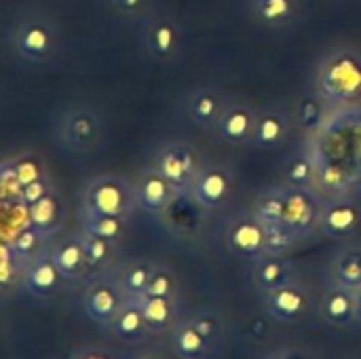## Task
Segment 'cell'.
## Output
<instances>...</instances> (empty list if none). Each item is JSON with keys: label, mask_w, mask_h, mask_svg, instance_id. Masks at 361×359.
Segmentation results:
<instances>
[{"label": "cell", "mask_w": 361, "mask_h": 359, "mask_svg": "<svg viewBox=\"0 0 361 359\" xmlns=\"http://www.w3.org/2000/svg\"><path fill=\"white\" fill-rule=\"evenodd\" d=\"M82 205H85V212L118 216V218L129 220L133 212L137 209L135 188L125 178L104 174V176L93 178L85 186Z\"/></svg>", "instance_id": "obj_1"}, {"label": "cell", "mask_w": 361, "mask_h": 359, "mask_svg": "<svg viewBox=\"0 0 361 359\" xmlns=\"http://www.w3.org/2000/svg\"><path fill=\"white\" fill-rule=\"evenodd\" d=\"M182 197H188L192 182L201 169V159L195 146L186 142H169L161 146L150 163Z\"/></svg>", "instance_id": "obj_2"}, {"label": "cell", "mask_w": 361, "mask_h": 359, "mask_svg": "<svg viewBox=\"0 0 361 359\" xmlns=\"http://www.w3.org/2000/svg\"><path fill=\"white\" fill-rule=\"evenodd\" d=\"M313 292L300 279H294L281 288L262 294L264 313L279 324H298L309 317L313 311Z\"/></svg>", "instance_id": "obj_3"}, {"label": "cell", "mask_w": 361, "mask_h": 359, "mask_svg": "<svg viewBox=\"0 0 361 359\" xmlns=\"http://www.w3.org/2000/svg\"><path fill=\"white\" fill-rule=\"evenodd\" d=\"M57 138L72 152H91L102 140V118L89 106H72L57 121Z\"/></svg>", "instance_id": "obj_4"}, {"label": "cell", "mask_w": 361, "mask_h": 359, "mask_svg": "<svg viewBox=\"0 0 361 359\" xmlns=\"http://www.w3.org/2000/svg\"><path fill=\"white\" fill-rule=\"evenodd\" d=\"M184 34L182 25L169 13L152 11L144 21V47L146 53L159 63H171L182 51Z\"/></svg>", "instance_id": "obj_5"}, {"label": "cell", "mask_w": 361, "mask_h": 359, "mask_svg": "<svg viewBox=\"0 0 361 359\" xmlns=\"http://www.w3.org/2000/svg\"><path fill=\"white\" fill-rule=\"evenodd\" d=\"M233 186H235V178L226 165L203 163L192 182L188 199L199 209L214 212V209H220L228 201V197L233 195Z\"/></svg>", "instance_id": "obj_6"}, {"label": "cell", "mask_w": 361, "mask_h": 359, "mask_svg": "<svg viewBox=\"0 0 361 359\" xmlns=\"http://www.w3.org/2000/svg\"><path fill=\"white\" fill-rule=\"evenodd\" d=\"M13 40L17 53L32 63H44L47 59H51L57 47L55 28L44 17H25L17 25Z\"/></svg>", "instance_id": "obj_7"}, {"label": "cell", "mask_w": 361, "mask_h": 359, "mask_svg": "<svg viewBox=\"0 0 361 359\" xmlns=\"http://www.w3.org/2000/svg\"><path fill=\"white\" fill-rule=\"evenodd\" d=\"M286 195V214L283 224L290 226L300 239L311 237L319 231V216H322V201L309 186H283Z\"/></svg>", "instance_id": "obj_8"}, {"label": "cell", "mask_w": 361, "mask_h": 359, "mask_svg": "<svg viewBox=\"0 0 361 359\" xmlns=\"http://www.w3.org/2000/svg\"><path fill=\"white\" fill-rule=\"evenodd\" d=\"M322 85L328 97H355L361 93V57L338 51L322 68Z\"/></svg>", "instance_id": "obj_9"}, {"label": "cell", "mask_w": 361, "mask_h": 359, "mask_svg": "<svg viewBox=\"0 0 361 359\" xmlns=\"http://www.w3.org/2000/svg\"><path fill=\"white\" fill-rule=\"evenodd\" d=\"M264 237H267L264 224L254 216V212L237 214L235 218H231L224 233L228 252L250 262L264 256Z\"/></svg>", "instance_id": "obj_10"}, {"label": "cell", "mask_w": 361, "mask_h": 359, "mask_svg": "<svg viewBox=\"0 0 361 359\" xmlns=\"http://www.w3.org/2000/svg\"><path fill=\"white\" fill-rule=\"evenodd\" d=\"M125 292L118 284V279L112 277H99L89 284V288L82 294V309L87 317L104 328L112 324L118 309L125 303Z\"/></svg>", "instance_id": "obj_11"}, {"label": "cell", "mask_w": 361, "mask_h": 359, "mask_svg": "<svg viewBox=\"0 0 361 359\" xmlns=\"http://www.w3.org/2000/svg\"><path fill=\"white\" fill-rule=\"evenodd\" d=\"M133 188H135L137 209L152 214V216H161V214L169 212L171 205L182 197L152 165L140 174Z\"/></svg>", "instance_id": "obj_12"}, {"label": "cell", "mask_w": 361, "mask_h": 359, "mask_svg": "<svg viewBox=\"0 0 361 359\" xmlns=\"http://www.w3.org/2000/svg\"><path fill=\"white\" fill-rule=\"evenodd\" d=\"M361 226V205L351 199H336L322 205L319 231L328 239H349Z\"/></svg>", "instance_id": "obj_13"}, {"label": "cell", "mask_w": 361, "mask_h": 359, "mask_svg": "<svg viewBox=\"0 0 361 359\" xmlns=\"http://www.w3.org/2000/svg\"><path fill=\"white\" fill-rule=\"evenodd\" d=\"M294 279H298V269L290 256H260L250 269V281L260 294L281 288Z\"/></svg>", "instance_id": "obj_14"}, {"label": "cell", "mask_w": 361, "mask_h": 359, "mask_svg": "<svg viewBox=\"0 0 361 359\" xmlns=\"http://www.w3.org/2000/svg\"><path fill=\"white\" fill-rule=\"evenodd\" d=\"M254 125H256L254 108H250L247 104H226L216 123V133L222 142L231 146H243V144H252Z\"/></svg>", "instance_id": "obj_15"}, {"label": "cell", "mask_w": 361, "mask_h": 359, "mask_svg": "<svg viewBox=\"0 0 361 359\" xmlns=\"http://www.w3.org/2000/svg\"><path fill=\"white\" fill-rule=\"evenodd\" d=\"M319 315L334 328H347L357 322L355 292L336 284H330L319 298Z\"/></svg>", "instance_id": "obj_16"}, {"label": "cell", "mask_w": 361, "mask_h": 359, "mask_svg": "<svg viewBox=\"0 0 361 359\" xmlns=\"http://www.w3.org/2000/svg\"><path fill=\"white\" fill-rule=\"evenodd\" d=\"M61 281H66V279L59 273L57 264L53 262L51 252H42L25 264L23 288L34 298H49L51 294H55L59 290Z\"/></svg>", "instance_id": "obj_17"}, {"label": "cell", "mask_w": 361, "mask_h": 359, "mask_svg": "<svg viewBox=\"0 0 361 359\" xmlns=\"http://www.w3.org/2000/svg\"><path fill=\"white\" fill-rule=\"evenodd\" d=\"M49 252H51V258L57 264V269L66 281H78L91 273L80 235H72V237L61 239Z\"/></svg>", "instance_id": "obj_18"}, {"label": "cell", "mask_w": 361, "mask_h": 359, "mask_svg": "<svg viewBox=\"0 0 361 359\" xmlns=\"http://www.w3.org/2000/svg\"><path fill=\"white\" fill-rule=\"evenodd\" d=\"M137 303L144 311V317L152 336L169 334L173 326L180 322V298L142 294L137 296Z\"/></svg>", "instance_id": "obj_19"}, {"label": "cell", "mask_w": 361, "mask_h": 359, "mask_svg": "<svg viewBox=\"0 0 361 359\" xmlns=\"http://www.w3.org/2000/svg\"><path fill=\"white\" fill-rule=\"evenodd\" d=\"M290 127H292V118L288 112L279 108H264L256 112L252 144L258 148H277L288 140Z\"/></svg>", "instance_id": "obj_20"}, {"label": "cell", "mask_w": 361, "mask_h": 359, "mask_svg": "<svg viewBox=\"0 0 361 359\" xmlns=\"http://www.w3.org/2000/svg\"><path fill=\"white\" fill-rule=\"evenodd\" d=\"M108 330L123 343L129 345H137L144 343L150 334L144 311L137 303V298H125L123 307L118 309L116 317L112 320V324L108 326Z\"/></svg>", "instance_id": "obj_21"}, {"label": "cell", "mask_w": 361, "mask_h": 359, "mask_svg": "<svg viewBox=\"0 0 361 359\" xmlns=\"http://www.w3.org/2000/svg\"><path fill=\"white\" fill-rule=\"evenodd\" d=\"M63 218H66L63 199L55 188H51L42 199H38L34 205L27 207V224L34 226L44 237L55 235L61 229Z\"/></svg>", "instance_id": "obj_22"}, {"label": "cell", "mask_w": 361, "mask_h": 359, "mask_svg": "<svg viewBox=\"0 0 361 359\" xmlns=\"http://www.w3.org/2000/svg\"><path fill=\"white\" fill-rule=\"evenodd\" d=\"M171 334V349L180 359H209L216 347L188 322V317L180 320Z\"/></svg>", "instance_id": "obj_23"}, {"label": "cell", "mask_w": 361, "mask_h": 359, "mask_svg": "<svg viewBox=\"0 0 361 359\" xmlns=\"http://www.w3.org/2000/svg\"><path fill=\"white\" fill-rule=\"evenodd\" d=\"M330 279L353 292L361 288V243H349L334 254L330 262Z\"/></svg>", "instance_id": "obj_24"}, {"label": "cell", "mask_w": 361, "mask_h": 359, "mask_svg": "<svg viewBox=\"0 0 361 359\" xmlns=\"http://www.w3.org/2000/svg\"><path fill=\"white\" fill-rule=\"evenodd\" d=\"M250 11L262 25L286 28L300 11V0H250Z\"/></svg>", "instance_id": "obj_25"}, {"label": "cell", "mask_w": 361, "mask_h": 359, "mask_svg": "<svg viewBox=\"0 0 361 359\" xmlns=\"http://www.w3.org/2000/svg\"><path fill=\"white\" fill-rule=\"evenodd\" d=\"M224 106H226L224 104V97L216 89H212V87L197 89L188 97V104H186L190 118L197 125H201V127H216V123H218Z\"/></svg>", "instance_id": "obj_26"}, {"label": "cell", "mask_w": 361, "mask_h": 359, "mask_svg": "<svg viewBox=\"0 0 361 359\" xmlns=\"http://www.w3.org/2000/svg\"><path fill=\"white\" fill-rule=\"evenodd\" d=\"M82 231L91 233L95 237L108 239L112 243H118L125 233H127V220L118 216H106V214H93L85 212L82 214Z\"/></svg>", "instance_id": "obj_27"}, {"label": "cell", "mask_w": 361, "mask_h": 359, "mask_svg": "<svg viewBox=\"0 0 361 359\" xmlns=\"http://www.w3.org/2000/svg\"><path fill=\"white\" fill-rule=\"evenodd\" d=\"M152 269H154V262H146V260H135L121 269L116 279L127 298H137L146 294L148 281L152 277Z\"/></svg>", "instance_id": "obj_28"}, {"label": "cell", "mask_w": 361, "mask_h": 359, "mask_svg": "<svg viewBox=\"0 0 361 359\" xmlns=\"http://www.w3.org/2000/svg\"><path fill=\"white\" fill-rule=\"evenodd\" d=\"M254 216L262 222V224H279L283 222V214H286V195H283V186L281 188H271L267 193H262L256 203H254Z\"/></svg>", "instance_id": "obj_29"}, {"label": "cell", "mask_w": 361, "mask_h": 359, "mask_svg": "<svg viewBox=\"0 0 361 359\" xmlns=\"http://www.w3.org/2000/svg\"><path fill=\"white\" fill-rule=\"evenodd\" d=\"M47 237L44 235H40L34 226H25V229H21L13 239H11V243H8V252H11V256L13 258H17V260H21V262H30V260H34L38 254H42L44 250H42V241H44Z\"/></svg>", "instance_id": "obj_30"}, {"label": "cell", "mask_w": 361, "mask_h": 359, "mask_svg": "<svg viewBox=\"0 0 361 359\" xmlns=\"http://www.w3.org/2000/svg\"><path fill=\"white\" fill-rule=\"evenodd\" d=\"M267 237H264V256H288L296 243L300 241V237L286 226L283 222L279 224H264Z\"/></svg>", "instance_id": "obj_31"}, {"label": "cell", "mask_w": 361, "mask_h": 359, "mask_svg": "<svg viewBox=\"0 0 361 359\" xmlns=\"http://www.w3.org/2000/svg\"><path fill=\"white\" fill-rule=\"evenodd\" d=\"M324 114H326V102L324 97L319 95H302L298 102H296V108H294V123L298 127H302L305 131H311L315 127L322 125L324 121Z\"/></svg>", "instance_id": "obj_32"}, {"label": "cell", "mask_w": 361, "mask_h": 359, "mask_svg": "<svg viewBox=\"0 0 361 359\" xmlns=\"http://www.w3.org/2000/svg\"><path fill=\"white\" fill-rule=\"evenodd\" d=\"M80 239H82V245H85V252H87V260H89L91 273L102 271V269H106L112 262L114 245L116 243H112L108 239H102V237H95L91 233H85V231L80 233Z\"/></svg>", "instance_id": "obj_33"}, {"label": "cell", "mask_w": 361, "mask_h": 359, "mask_svg": "<svg viewBox=\"0 0 361 359\" xmlns=\"http://www.w3.org/2000/svg\"><path fill=\"white\" fill-rule=\"evenodd\" d=\"M188 322L214 345L218 347L222 336H224V320L218 311H212V309H199L195 313L188 315Z\"/></svg>", "instance_id": "obj_34"}, {"label": "cell", "mask_w": 361, "mask_h": 359, "mask_svg": "<svg viewBox=\"0 0 361 359\" xmlns=\"http://www.w3.org/2000/svg\"><path fill=\"white\" fill-rule=\"evenodd\" d=\"M148 296H167V298H180V281L173 269L167 264H154L152 277L146 288Z\"/></svg>", "instance_id": "obj_35"}, {"label": "cell", "mask_w": 361, "mask_h": 359, "mask_svg": "<svg viewBox=\"0 0 361 359\" xmlns=\"http://www.w3.org/2000/svg\"><path fill=\"white\" fill-rule=\"evenodd\" d=\"M8 167H11V174H13V178H15L19 188L30 184V182H34V180L44 178V165L34 154H21V157L13 159L8 163Z\"/></svg>", "instance_id": "obj_36"}, {"label": "cell", "mask_w": 361, "mask_h": 359, "mask_svg": "<svg viewBox=\"0 0 361 359\" xmlns=\"http://www.w3.org/2000/svg\"><path fill=\"white\" fill-rule=\"evenodd\" d=\"M313 180V163L309 157H294L286 167V184L288 186H309Z\"/></svg>", "instance_id": "obj_37"}, {"label": "cell", "mask_w": 361, "mask_h": 359, "mask_svg": "<svg viewBox=\"0 0 361 359\" xmlns=\"http://www.w3.org/2000/svg\"><path fill=\"white\" fill-rule=\"evenodd\" d=\"M152 2L154 0H110L112 8L129 19H137V17H148L152 13Z\"/></svg>", "instance_id": "obj_38"}, {"label": "cell", "mask_w": 361, "mask_h": 359, "mask_svg": "<svg viewBox=\"0 0 361 359\" xmlns=\"http://www.w3.org/2000/svg\"><path fill=\"white\" fill-rule=\"evenodd\" d=\"M49 190H51L49 180H47V178H40V180H34V182L21 186V188H19V199H21V203H23L25 207H30V205H34L38 199H42Z\"/></svg>", "instance_id": "obj_39"}, {"label": "cell", "mask_w": 361, "mask_h": 359, "mask_svg": "<svg viewBox=\"0 0 361 359\" xmlns=\"http://www.w3.org/2000/svg\"><path fill=\"white\" fill-rule=\"evenodd\" d=\"M70 359H118L108 347L104 345H82L74 349Z\"/></svg>", "instance_id": "obj_40"}, {"label": "cell", "mask_w": 361, "mask_h": 359, "mask_svg": "<svg viewBox=\"0 0 361 359\" xmlns=\"http://www.w3.org/2000/svg\"><path fill=\"white\" fill-rule=\"evenodd\" d=\"M264 359H319L311 349L302 347H281L273 353H269Z\"/></svg>", "instance_id": "obj_41"}, {"label": "cell", "mask_w": 361, "mask_h": 359, "mask_svg": "<svg viewBox=\"0 0 361 359\" xmlns=\"http://www.w3.org/2000/svg\"><path fill=\"white\" fill-rule=\"evenodd\" d=\"M355 309H357V322L361 324V288L355 290Z\"/></svg>", "instance_id": "obj_42"}, {"label": "cell", "mask_w": 361, "mask_h": 359, "mask_svg": "<svg viewBox=\"0 0 361 359\" xmlns=\"http://www.w3.org/2000/svg\"><path fill=\"white\" fill-rule=\"evenodd\" d=\"M133 359H157V358H152V355H140V358H133Z\"/></svg>", "instance_id": "obj_43"}]
</instances>
